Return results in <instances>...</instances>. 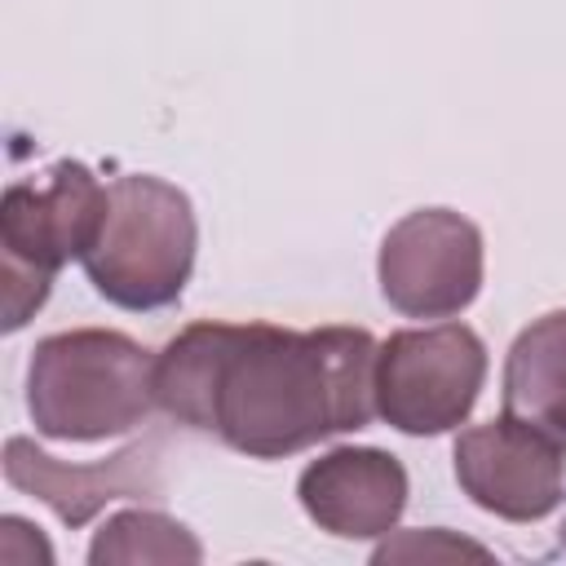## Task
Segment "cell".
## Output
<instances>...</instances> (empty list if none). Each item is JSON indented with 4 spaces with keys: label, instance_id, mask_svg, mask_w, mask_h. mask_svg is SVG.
Here are the masks:
<instances>
[{
    "label": "cell",
    "instance_id": "cell-1",
    "mask_svg": "<svg viewBox=\"0 0 566 566\" xmlns=\"http://www.w3.org/2000/svg\"><path fill=\"white\" fill-rule=\"evenodd\" d=\"M367 327L190 323L155 354V407L248 460H283L376 416Z\"/></svg>",
    "mask_w": 566,
    "mask_h": 566
},
{
    "label": "cell",
    "instance_id": "cell-2",
    "mask_svg": "<svg viewBox=\"0 0 566 566\" xmlns=\"http://www.w3.org/2000/svg\"><path fill=\"white\" fill-rule=\"evenodd\" d=\"M27 411L57 442L128 433L155 411V354L111 327L53 332L31 349Z\"/></svg>",
    "mask_w": 566,
    "mask_h": 566
},
{
    "label": "cell",
    "instance_id": "cell-3",
    "mask_svg": "<svg viewBox=\"0 0 566 566\" xmlns=\"http://www.w3.org/2000/svg\"><path fill=\"white\" fill-rule=\"evenodd\" d=\"M106 217L80 256L97 296L119 310L172 305L195 270L199 221L190 195L150 172H124L106 186Z\"/></svg>",
    "mask_w": 566,
    "mask_h": 566
},
{
    "label": "cell",
    "instance_id": "cell-4",
    "mask_svg": "<svg viewBox=\"0 0 566 566\" xmlns=\"http://www.w3.org/2000/svg\"><path fill=\"white\" fill-rule=\"evenodd\" d=\"M106 186L80 159H57L44 177L9 181L0 199L4 332H18L53 287V274L84 256L106 217Z\"/></svg>",
    "mask_w": 566,
    "mask_h": 566
},
{
    "label": "cell",
    "instance_id": "cell-5",
    "mask_svg": "<svg viewBox=\"0 0 566 566\" xmlns=\"http://www.w3.org/2000/svg\"><path fill=\"white\" fill-rule=\"evenodd\" d=\"M486 380V345L464 323L407 327L376 349V416L411 438L469 420Z\"/></svg>",
    "mask_w": 566,
    "mask_h": 566
},
{
    "label": "cell",
    "instance_id": "cell-6",
    "mask_svg": "<svg viewBox=\"0 0 566 566\" xmlns=\"http://www.w3.org/2000/svg\"><path fill=\"white\" fill-rule=\"evenodd\" d=\"M380 296L407 318H451L482 292V230L451 208H416L376 256Z\"/></svg>",
    "mask_w": 566,
    "mask_h": 566
},
{
    "label": "cell",
    "instance_id": "cell-7",
    "mask_svg": "<svg viewBox=\"0 0 566 566\" xmlns=\"http://www.w3.org/2000/svg\"><path fill=\"white\" fill-rule=\"evenodd\" d=\"M451 460L460 491L504 522H544L566 500L562 447L513 416L464 429Z\"/></svg>",
    "mask_w": 566,
    "mask_h": 566
},
{
    "label": "cell",
    "instance_id": "cell-8",
    "mask_svg": "<svg viewBox=\"0 0 566 566\" xmlns=\"http://www.w3.org/2000/svg\"><path fill=\"white\" fill-rule=\"evenodd\" d=\"M4 482L22 495L44 500L71 531L84 526L111 500H159L164 495V438H137L111 460L62 464L31 438L4 442Z\"/></svg>",
    "mask_w": 566,
    "mask_h": 566
},
{
    "label": "cell",
    "instance_id": "cell-9",
    "mask_svg": "<svg viewBox=\"0 0 566 566\" xmlns=\"http://www.w3.org/2000/svg\"><path fill=\"white\" fill-rule=\"evenodd\" d=\"M301 509L336 539H380L407 509V469L380 447H336L296 478Z\"/></svg>",
    "mask_w": 566,
    "mask_h": 566
},
{
    "label": "cell",
    "instance_id": "cell-10",
    "mask_svg": "<svg viewBox=\"0 0 566 566\" xmlns=\"http://www.w3.org/2000/svg\"><path fill=\"white\" fill-rule=\"evenodd\" d=\"M504 416L566 451V310L526 323L504 358Z\"/></svg>",
    "mask_w": 566,
    "mask_h": 566
},
{
    "label": "cell",
    "instance_id": "cell-11",
    "mask_svg": "<svg viewBox=\"0 0 566 566\" xmlns=\"http://www.w3.org/2000/svg\"><path fill=\"white\" fill-rule=\"evenodd\" d=\"M203 548L199 539L155 513V509H128V513H115L88 544V562L93 566H111V562H199Z\"/></svg>",
    "mask_w": 566,
    "mask_h": 566
},
{
    "label": "cell",
    "instance_id": "cell-12",
    "mask_svg": "<svg viewBox=\"0 0 566 566\" xmlns=\"http://www.w3.org/2000/svg\"><path fill=\"white\" fill-rule=\"evenodd\" d=\"M416 557H442V562H455V557H473V562H486L491 553L482 548V544H473V539H455V535H447V531H407L402 539H394V544H380L376 553H371V562L376 566H385V562H416Z\"/></svg>",
    "mask_w": 566,
    "mask_h": 566
}]
</instances>
